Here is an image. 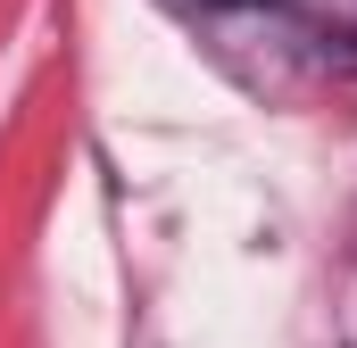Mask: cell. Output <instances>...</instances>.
<instances>
[{
    "label": "cell",
    "instance_id": "cell-1",
    "mask_svg": "<svg viewBox=\"0 0 357 348\" xmlns=\"http://www.w3.org/2000/svg\"><path fill=\"white\" fill-rule=\"evenodd\" d=\"M225 8H266V0H225Z\"/></svg>",
    "mask_w": 357,
    "mask_h": 348
}]
</instances>
